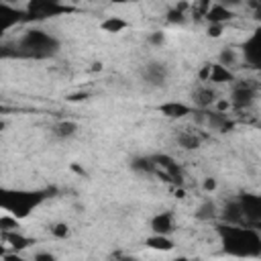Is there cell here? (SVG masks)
Returning a JSON list of instances; mask_svg holds the SVG:
<instances>
[{
  "label": "cell",
  "mask_w": 261,
  "mask_h": 261,
  "mask_svg": "<svg viewBox=\"0 0 261 261\" xmlns=\"http://www.w3.org/2000/svg\"><path fill=\"white\" fill-rule=\"evenodd\" d=\"M218 63H220L222 67L234 65V63H237V53H234V49H222L220 55H218Z\"/></svg>",
  "instance_id": "484cf974"
},
{
  "label": "cell",
  "mask_w": 261,
  "mask_h": 261,
  "mask_svg": "<svg viewBox=\"0 0 261 261\" xmlns=\"http://www.w3.org/2000/svg\"><path fill=\"white\" fill-rule=\"evenodd\" d=\"M126 27H128V22H126L124 18H120V16H108V18H104V20L100 22V29H102L104 33H110V35L122 33Z\"/></svg>",
  "instance_id": "603a6c76"
},
{
  "label": "cell",
  "mask_w": 261,
  "mask_h": 261,
  "mask_svg": "<svg viewBox=\"0 0 261 261\" xmlns=\"http://www.w3.org/2000/svg\"><path fill=\"white\" fill-rule=\"evenodd\" d=\"M208 82L212 84H226V82H234V73L228 67H222L220 63H210V75Z\"/></svg>",
  "instance_id": "ffe728a7"
},
{
  "label": "cell",
  "mask_w": 261,
  "mask_h": 261,
  "mask_svg": "<svg viewBox=\"0 0 261 261\" xmlns=\"http://www.w3.org/2000/svg\"><path fill=\"white\" fill-rule=\"evenodd\" d=\"M243 57L251 67H261V49H259V31H255L245 43H243Z\"/></svg>",
  "instance_id": "8fae6325"
},
{
  "label": "cell",
  "mask_w": 261,
  "mask_h": 261,
  "mask_svg": "<svg viewBox=\"0 0 261 261\" xmlns=\"http://www.w3.org/2000/svg\"><path fill=\"white\" fill-rule=\"evenodd\" d=\"M2 59H22V53L16 43H0V61Z\"/></svg>",
  "instance_id": "d4e9b609"
},
{
  "label": "cell",
  "mask_w": 261,
  "mask_h": 261,
  "mask_svg": "<svg viewBox=\"0 0 261 261\" xmlns=\"http://www.w3.org/2000/svg\"><path fill=\"white\" fill-rule=\"evenodd\" d=\"M27 14V22H35V20H47V18H55V16H63L75 10V6L63 4L59 0H31L24 8Z\"/></svg>",
  "instance_id": "277c9868"
},
{
  "label": "cell",
  "mask_w": 261,
  "mask_h": 261,
  "mask_svg": "<svg viewBox=\"0 0 261 261\" xmlns=\"http://www.w3.org/2000/svg\"><path fill=\"white\" fill-rule=\"evenodd\" d=\"M208 75H210V63H204V67L200 69V73H198V77H200L202 82H208Z\"/></svg>",
  "instance_id": "836d02e7"
},
{
  "label": "cell",
  "mask_w": 261,
  "mask_h": 261,
  "mask_svg": "<svg viewBox=\"0 0 261 261\" xmlns=\"http://www.w3.org/2000/svg\"><path fill=\"white\" fill-rule=\"evenodd\" d=\"M151 159L155 161L157 169L169 177V184H175V186H181V184H184V171H181L179 163H177L171 155L157 153V155H151Z\"/></svg>",
  "instance_id": "52a82bcc"
},
{
  "label": "cell",
  "mask_w": 261,
  "mask_h": 261,
  "mask_svg": "<svg viewBox=\"0 0 261 261\" xmlns=\"http://www.w3.org/2000/svg\"><path fill=\"white\" fill-rule=\"evenodd\" d=\"M157 110L165 116V118H186L190 114H194V108L190 104H184V102H175V100H169V102H163L157 106Z\"/></svg>",
  "instance_id": "9a60e30c"
},
{
  "label": "cell",
  "mask_w": 261,
  "mask_h": 261,
  "mask_svg": "<svg viewBox=\"0 0 261 261\" xmlns=\"http://www.w3.org/2000/svg\"><path fill=\"white\" fill-rule=\"evenodd\" d=\"M4 255H6V249H4V245H2V243H0V259H2V257H4Z\"/></svg>",
  "instance_id": "ab89813d"
},
{
  "label": "cell",
  "mask_w": 261,
  "mask_h": 261,
  "mask_svg": "<svg viewBox=\"0 0 261 261\" xmlns=\"http://www.w3.org/2000/svg\"><path fill=\"white\" fill-rule=\"evenodd\" d=\"M206 35H208V37H212V39H218V37L222 35V24H208Z\"/></svg>",
  "instance_id": "f546056e"
},
{
  "label": "cell",
  "mask_w": 261,
  "mask_h": 261,
  "mask_svg": "<svg viewBox=\"0 0 261 261\" xmlns=\"http://www.w3.org/2000/svg\"><path fill=\"white\" fill-rule=\"evenodd\" d=\"M204 18L210 22V24H224L228 22L230 18H234V12L230 8H226L224 4H210V8L206 10Z\"/></svg>",
  "instance_id": "e0dca14e"
},
{
  "label": "cell",
  "mask_w": 261,
  "mask_h": 261,
  "mask_svg": "<svg viewBox=\"0 0 261 261\" xmlns=\"http://www.w3.org/2000/svg\"><path fill=\"white\" fill-rule=\"evenodd\" d=\"M218 216H220V222H222V224H230V226H245L243 212H241V206H239V202H237V200L224 202V206L220 208Z\"/></svg>",
  "instance_id": "7c38bea8"
},
{
  "label": "cell",
  "mask_w": 261,
  "mask_h": 261,
  "mask_svg": "<svg viewBox=\"0 0 261 261\" xmlns=\"http://www.w3.org/2000/svg\"><path fill=\"white\" fill-rule=\"evenodd\" d=\"M204 122L218 133H228L234 124L228 118V112H218V110H204Z\"/></svg>",
  "instance_id": "5bb4252c"
},
{
  "label": "cell",
  "mask_w": 261,
  "mask_h": 261,
  "mask_svg": "<svg viewBox=\"0 0 261 261\" xmlns=\"http://www.w3.org/2000/svg\"><path fill=\"white\" fill-rule=\"evenodd\" d=\"M16 47L22 53V59H49L59 53V39L43 29H31L27 31L18 41Z\"/></svg>",
  "instance_id": "3957f363"
},
{
  "label": "cell",
  "mask_w": 261,
  "mask_h": 261,
  "mask_svg": "<svg viewBox=\"0 0 261 261\" xmlns=\"http://www.w3.org/2000/svg\"><path fill=\"white\" fill-rule=\"evenodd\" d=\"M20 22H27V14L22 8H16L12 4H6V2H0V37L14 29L16 24Z\"/></svg>",
  "instance_id": "9c48e42d"
},
{
  "label": "cell",
  "mask_w": 261,
  "mask_h": 261,
  "mask_svg": "<svg viewBox=\"0 0 261 261\" xmlns=\"http://www.w3.org/2000/svg\"><path fill=\"white\" fill-rule=\"evenodd\" d=\"M145 245H147L149 249H153V251H163V253L173 251V247H175V243H173L169 237H161V234H151V237H147Z\"/></svg>",
  "instance_id": "7402d4cb"
},
{
  "label": "cell",
  "mask_w": 261,
  "mask_h": 261,
  "mask_svg": "<svg viewBox=\"0 0 261 261\" xmlns=\"http://www.w3.org/2000/svg\"><path fill=\"white\" fill-rule=\"evenodd\" d=\"M237 202L241 206L245 226L259 228V224H261V196H257L253 192H241Z\"/></svg>",
  "instance_id": "5b68a950"
},
{
  "label": "cell",
  "mask_w": 261,
  "mask_h": 261,
  "mask_svg": "<svg viewBox=\"0 0 261 261\" xmlns=\"http://www.w3.org/2000/svg\"><path fill=\"white\" fill-rule=\"evenodd\" d=\"M110 261H135V257H130V255H124V253H116Z\"/></svg>",
  "instance_id": "8d00e7d4"
},
{
  "label": "cell",
  "mask_w": 261,
  "mask_h": 261,
  "mask_svg": "<svg viewBox=\"0 0 261 261\" xmlns=\"http://www.w3.org/2000/svg\"><path fill=\"white\" fill-rule=\"evenodd\" d=\"M130 169L137 171V173L155 175L157 165H155V161L151 159V155H139V157H133V159H130Z\"/></svg>",
  "instance_id": "ac0fdd59"
},
{
  "label": "cell",
  "mask_w": 261,
  "mask_h": 261,
  "mask_svg": "<svg viewBox=\"0 0 261 261\" xmlns=\"http://www.w3.org/2000/svg\"><path fill=\"white\" fill-rule=\"evenodd\" d=\"M2 241H4V243H8V245L12 247V251H14V253H18V251H22V249H27L29 245H33V243H35V239H29V237L20 234L18 230L2 232Z\"/></svg>",
  "instance_id": "d6986e66"
},
{
  "label": "cell",
  "mask_w": 261,
  "mask_h": 261,
  "mask_svg": "<svg viewBox=\"0 0 261 261\" xmlns=\"http://www.w3.org/2000/svg\"><path fill=\"white\" fill-rule=\"evenodd\" d=\"M216 100H218V94H216V90L210 88V86H198V88L192 92V102H194V106L200 108V110H208L210 106L216 104Z\"/></svg>",
  "instance_id": "4fadbf2b"
},
{
  "label": "cell",
  "mask_w": 261,
  "mask_h": 261,
  "mask_svg": "<svg viewBox=\"0 0 261 261\" xmlns=\"http://www.w3.org/2000/svg\"><path fill=\"white\" fill-rule=\"evenodd\" d=\"M57 190L55 188H41V190H24V188H6L0 186V210L8 216L22 220L31 216L43 202H47Z\"/></svg>",
  "instance_id": "7a4b0ae2"
},
{
  "label": "cell",
  "mask_w": 261,
  "mask_h": 261,
  "mask_svg": "<svg viewBox=\"0 0 261 261\" xmlns=\"http://www.w3.org/2000/svg\"><path fill=\"white\" fill-rule=\"evenodd\" d=\"M2 261H24L18 253H6L4 257H2Z\"/></svg>",
  "instance_id": "d590c367"
},
{
  "label": "cell",
  "mask_w": 261,
  "mask_h": 261,
  "mask_svg": "<svg viewBox=\"0 0 261 261\" xmlns=\"http://www.w3.org/2000/svg\"><path fill=\"white\" fill-rule=\"evenodd\" d=\"M202 186H204V190H206V192H214L218 184H216V179H214V177H206Z\"/></svg>",
  "instance_id": "d6a6232c"
},
{
  "label": "cell",
  "mask_w": 261,
  "mask_h": 261,
  "mask_svg": "<svg viewBox=\"0 0 261 261\" xmlns=\"http://www.w3.org/2000/svg\"><path fill=\"white\" fill-rule=\"evenodd\" d=\"M257 90H259V84L255 80H243V82H237L232 86V92H230V100L228 104L243 110V108H249L255 104L257 100Z\"/></svg>",
  "instance_id": "8992f818"
},
{
  "label": "cell",
  "mask_w": 261,
  "mask_h": 261,
  "mask_svg": "<svg viewBox=\"0 0 261 261\" xmlns=\"http://www.w3.org/2000/svg\"><path fill=\"white\" fill-rule=\"evenodd\" d=\"M163 41H165V35L161 31H155L153 35H149V43L151 45H163Z\"/></svg>",
  "instance_id": "1f68e13d"
},
{
  "label": "cell",
  "mask_w": 261,
  "mask_h": 261,
  "mask_svg": "<svg viewBox=\"0 0 261 261\" xmlns=\"http://www.w3.org/2000/svg\"><path fill=\"white\" fill-rule=\"evenodd\" d=\"M51 133L57 139H71L77 133V122H73V120H59V122L53 124Z\"/></svg>",
  "instance_id": "44dd1931"
},
{
  "label": "cell",
  "mask_w": 261,
  "mask_h": 261,
  "mask_svg": "<svg viewBox=\"0 0 261 261\" xmlns=\"http://www.w3.org/2000/svg\"><path fill=\"white\" fill-rule=\"evenodd\" d=\"M202 141H204V137H202L198 130H192V128H181V130L175 133V143H177L181 149H186V151L198 149V147L202 145Z\"/></svg>",
  "instance_id": "2e32d148"
},
{
  "label": "cell",
  "mask_w": 261,
  "mask_h": 261,
  "mask_svg": "<svg viewBox=\"0 0 261 261\" xmlns=\"http://www.w3.org/2000/svg\"><path fill=\"white\" fill-rule=\"evenodd\" d=\"M216 232L220 239V249L228 257L239 259H257L261 257V234L251 226H230L216 224Z\"/></svg>",
  "instance_id": "6da1fadb"
},
{
  "label": "cell",
  "mask_w": 261,
  "mask_h": 261,
  "mask_svg": "<svg viewBox=\"0 0 261 261\" xmlns=\"http://www.w3.org/2000/svg\"><path fill=\"white\" fill-rule=\"evenodd\" d=\"M33 261H57V257H55L53 253H49V251H39V253L33 257Z\"/></svg>",
  "instance_id": "4dcf8cb0"
},
{
  "label": "cell",
  "mask_w": 261,
  "mask_h": 261,
  "mask_svg": "<svg viewBox=\"0 0 261 261\" xmlns=\"http://www.w3.org/2000/svg\"><path fill=\"white\" fill-rule=\"evenodd\" d=\"M165 20H167V22H171V24H184V22H186V14H184V12H179V10H175V8H171V10L167 12Z\"/></svg>",
  "instance_id": "f1b7e54d"
},
{
  "label": "cell",
  "mask_w": 261,
  "mask_h": 261,
  "mask_svg": "<svg viewBox=\"0 0 261 261\" xmlns=\"http://www.w3.org/2000/svg\"><path fill=\"white\" fill-rule=\"evenodd\" d=\"M196 214V218L198 220H214L216 218V214H218V208H216V204L212 202V200H204L200 206H198V210L194 212Z\"/></svg>",
  "instance_id": "cb8c5ba5"
},
{
  "label": "cell",
  "mask_w": 261,
  "mask_h": 261,
  "mask_svg": "<svg viewBox=\"0 0 261 261\" xmlns=\"http://www.w3.org/2000/svg\"><path fill=\"white\" fill-rule=\"evenodd\" d=\"M173 261H198V259H190V257H175Z\"/></svg>",
  "instance_id": "f35d334b"
},
{
  "label": "cell",
  "mask_w": 261,
  "mask_h": 261,
  "mask_svg": "<svg viewBox=\"0 0 261 261\" xmlns=\"http://www.w3.org/2000/svg\"><path fill=\"white\" fill-rule=\"evenodd\" d=\"M141 75H143V80H145L149 86L161 88V86H165V82H167V77H169V67H167V63H163V61H149V63L143 65Z\"/></svg>",
  "instance_id": "ba28073f"
},
{
  "label": "cell",
  "mask_w": 261,
  "mask_h": 261,
  "mask_svg": "<svg viewBox=\"0 0 261 261\" xmlns=\"http://www.w3.org/2000/svg\"><path fill=\"white\" fill-rule=\"evenodd\" d=\"M153 234H161V237H169L175 230V220H173V212L165 210V212H157L151 222H149Z\"/></svg>",
  "instance_id": "30bf717a"
},
{
  "label": "cell",
  "mask_w": 261,
  "mask_h": 261,
  "mask_svg": "<svg viewBox=\"0 0 261 261\" xmlns=\"http://www.w3.org/2000/svg\"><path fill=\"white\" fill-rule=\"evenodd\" d=\"M51 234H53L55 239H65V237H69V226H67L65 222H55V224L51 226Z\"/></svg>",
  "instance_id": "83f0119b"
},
{
  "label": "cell",
  "mask_w": 261,
  "mask_h": 261,
  "mask_svg": "<svg viewBox=\"0 0 261 261\" xmlns=\"http://www.w3.org/2000/svg\"><path fill=\"white\" fill-rule=\"evenodd\" d=\"M12 230H18V220L8 214L0 216V232H12Z\"/></svg>",
  "instance_id": "4316f807"
},
{
  "label": "cell",
  "mask_w": 261,
  "mask_h": 261,
  "mask_svg": "<svg viewBox=\"0 0 261 261\" xmlns=\"http://www.w3.org/2000/svg\"><path fill=\"white\" fill-rule=\"evenodd\" d=\"M214 106H216V110H218V112H226V110L230 108L228 100H216V104H214Z\"/></svg>",
  "instance_id": "e575fe53"
},
{
  "label": "cell",
  "mask_w": 261,
  "mask_h": 261,
  "mask_svg": "<svg viewBox=\"0 0 261 261\" xmlns=\"http://www.w3.org/2000/svg\"><path fill=\"white\" fill-rule=\"evenodd\" d=\"M8 112H12V108H8V106H2V104H0V114H8Z\"/></svg>",
  "instance_id": "74e56055"
}]
</instances>
